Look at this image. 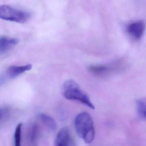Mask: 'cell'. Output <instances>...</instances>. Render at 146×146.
<instances>
[{
	"label": "cell",
	"mask_w": 146,
	"mask_h": 146,
	"mask_svg": "<svg viewBox=\"0 0 146 146\" xmlns=\"http://www.w3.org/2000/svg\"><path fill=\"white\" fill-rule=\"evenodd\" d=\"M74 125L78 136L87 143L93 141L95 131L94 121L91 115L87 112H82L77 115Z\"/></svg>",
	"instance_id": "1"
},
{
	"label": "cell",
	"mask_w": 146,
	"mask_h": 146,
	"mask_svg": "<svg viewBox=\"0 0 146 146\" xmlns=\"http://www.w3.org/2000/svg\"><path fill=\"white\" fill-rule=\"evenodd\" d=\"M62 94L66 99L77 101L92 109L95 106L88 94L74 80L69 79L65 82L62 88Z\"/></svg>",
	"instance_id": "2"
},
{
	"label": "cell",
	"mask_w": 146,
	"mask_h": 146,
	"mask_svg": "<svg viewBox=\"0 0 146 146\" xmlns=\"http://www.w3.org/2000/svg\"><path fill=\"white\" fill-rule=\"evenodd\" d=\"M30 13L7 5L0 6V18L3 20L25 23L31 18Z\"/></svg>",
	"instance_id": "3"
},
{
	"label": "cell",
	"mask_w": 146,
	"mask_h": 146,
	"mask_svg": "<svg viewBox=\"0 0 146 146\" xmlns=\"http://www.w3.org/2000/svg\"><path fill=\"white\" fill-rule=\"evenodd\" d=\"M32 65L31 64L25 65L12 66L8 67L5 72L3 76L1 77V83L8 79H12L16 78L25 72L30 70L32 69Z\"/></svg>",
	"instance_id": "4"
},
{
	"label": "cell",
	"mask_w": 146,
	"mask_h": 146,
	"mask_svg": "<svg viewBox=\"0 0 146 146\" xmlns=\"http://www.w3.org/2000/svg\"><path fill=\"white\" fill-rule=\"evenodd\" d=\"M146 25L142 21H137L130 24L127 28L128 34L136 40H141L145 33Z\"/></svg>",
	"instance_id": "5"
},
{
	"label": "cell",
	"mask_w": 146,
	"mask_h": 146,
	"mask_svg": "<svg viewBox=\"0 0 146 146\" xmlns=\"http://www.w3.org/2000/svg\"><path fill=\"white\" fill-rule=\"evenodd\" d=\"M19 42L17 38L1 36L0 38V54H5L17 46Z\"/></svg>",
	"instance_id": "6"
},
{
	"label": "cell",
	"mask_w": 146,
	"mask_h": 146,
	"mask_svg": "<svg viewBox=\"0 0 146 146\" xmlns=\"http://www.w3.org/2000/svg\"><path fill=\"white\" fill-rule=\"evenodd\" d=\"M70 137L68 128L64 127L60 130L56 135L55 146H70Z\"/></svg>",
	"instance_id": "7"
},
{
	"label": "cell",
	"mask_w": 146,
	"mask_h": 146,
	"mask_svg": "<svg viewBox=\"0 0 146 146\" xmlns=\"http://www.w3.org/2000/svg\"><path fill=\"white\" fill-rule=\"evenodd\" d=\"M114 67L109 65H93L88 68L90 72L94 75L97 76H105L111 72Z\"/></svg>",
	"instance_id": "8"
},
{
	"label": "cell",
	"mask_w": 146,
	"mask_h": 146,
	"mask_svg": "<svg viewBox=\"0 0 146 146\" xmlns=\"http://www.w3.org/2000/svg\"><path fill=\"white\" fill-rule=\"evenodd\" d=\"M38 117L42 123L50 130L52 131L56 130L57 128V123L52 117L44 113L38 114Z\"/></svg>",
	"instance_id": "9"
},
{
	"label": "cell",
	"mask_w": 146,
	"mask_h": 146,
	"mask_svg": "<svg viewBox=\"0 0 146 146\" xmlns=\"http://www.w3.org/2000/svg\"><path fill=\"white\" fill-rule=\"evenodd\" d=\"M136 109L139 117L146 120V97H141L136 101Z\"/></svg>",
	"instance_id": "10"
},
{
	"label": "cell",
	"mask_w": 146,
	"mask_h": 146,
	"mask_svg": "<svg viewBox=\"0 0 146 146\" xmlns=\"http://www.w3.org/2000/svg\"><path fill=\"white\" fill-rule=\"evenodd\" d=\"M38 135V128L36 124L33 125L30 129L28 139L31 146H37V137Z\"/></svg>",
	"instance_id": "11"
},
{
	"label": "cell",
	"mask_w": 146,
	"mask_h": 146,
	"mask_svg": "<svg viewBox=\"0 0 146 146\" xmlns=\"http://www.w3.org/2000/svg\"><path fill=\"white\" fill-rule=\"evenodd\" d=\"M23 126V123H19L15 129L14 135V146H21Z\"/></svg>",
	"instance_id": "12"
},
{
	"label": "cell",
	"mask_w": 146,
	"mask_h": 146,
	"mask_svg": "<svg viewBox=\"0 0 146 146\" xmlns=\"http://www.w3.org/2000/svg\"><path fill=\"white\" fill-rule=\"evenodd\" d=\"M9 113V110L7 108H4L1 109V119L2 120L3 119H5L8 116Z\"/></svg>",
	"instance_id": "13"
}]
</instances>
